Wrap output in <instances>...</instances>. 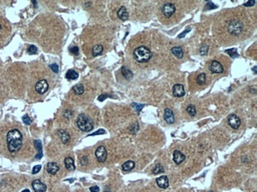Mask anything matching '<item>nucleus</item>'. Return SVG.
Segmentation results:
<instances>
[{
	"label": "nucleus",
	"instance_id": "nucleus-34",
	"mask_svg": "<svg viewBox=\"0 0 257 192\" xmlns=\"http://www.w3.org/2000/svg\"><path fill=\"white\" fill-rule=\"evenodd\" d=\"M73 115V112L71 110H65L64 113H63V116L65 117L67 119H70L71 116Z\"/></svg>",
	"mask_w": 257,
	"mask_h": 192
},
{
	"label": "nucleus",
	"instance_id": "nucleus-46",
	"mask_svg": "<svg viewBox=\"0 0 257 192\" xmlns=\"http://www.w3.org/2000/svg\"><path fill=\"white\" fill-rule=\"evenodd\" d=\"M41 157H42V152H38V154L35 156V158H36V159H39Z\"/></svg>",
	"mask_w": 257,
	"mask_h": 192
},
{
	"label": "nucleus",
	"instance_id": "nucleus-42",
	"mask_svg": "<svg viewBox=\"0 0 257 192\" xmlns=\"http://www.w3.org/2000/svg\"><path fill=\"white\" fill-rule=\"evenodd\" d=\"M189 31H190V28H188L187 30H185V31H184L183 33H181V34H180V35H179V38H183V37H184V36H185V35H186V34H187V33H188V32H189Z\"/></svg>",
	"mask_w": 257,
	"mask_h": 192
},
{
	"label": "nucleus",
	"instance_id": "nucleus-1",
	"mask_svg": "<svg viewBox=\"0 0 257 192\" xmlns=\"http://www.w3.org/2000/svg\"><path fill=\"white\" fill-rule=\"evenodd\" d=\"M6 142L8 150L11 153L18 152L22 147V134L17 129H12L8 131L6 135Z\"/></svg>",
	"mask_w": 257,
	"mask_h": 192
},
{
	"label": "nucleus",
	"instance_id": "nucleus-38",
	"mask_svg": "<svg viewBox=\"0 0 257 192\" xmlns=\"http://www.w3.org/2000/svg\"><path fill=\"white\" fill-rule=\"evenodd\" d=\"M41 169V166L40 165H36V166H34V168L32 169V174H36L40 171Z\"/></svg>",
	"mask_w": 257,
	"mask_h": 192
},
{
	"label": "nucleus",
	"instance_id": "nucleus-44",
	"mask_svg": "<svg viewBox=\"0 0 257 192\" xmlns=\"http://www.w3.org/2000/svg\"><path fill=\"white\" fill-rule=\"evenodd\" d=\"M110 95H107V94H103V95H101L100 97H98V100L100 101H103L104 99H106L107 97H109Z\"/></svg>",
	"mask_w": 257,
	"mask_h": 192
},
{
	"label": "nucleus",
	"instance_id": "nucleus-40",
	"mask_svg": "<svg viewBox=\"0 0 257 192\" xmlns=\"http://www.w3.org/2000/svg\"><path fill=\"white\" fill-rule=\"evenodd\" d=\"M88 156H83V157L82 158V160H80V163H82V165H85L86 163H88Z\"/></svg>",
	"mask_w": 257,
	"mask_h": 192
},
{
	"label": "nucleus",
	"instance_id": "nucleus-15",
	"mask_svg": "<svg viewBox=\"0 0 257 192\" xmlns=\"http://www.w3.org/2000/svg\"><path fill=\"white\" fill-rule=\"evenodd\" d=\"M58 136H59V138H60L61 142L63 143V144H67L68 142H70V135L68 134L67 131L60 129V130H58Z\"/></svg>",
	"mask_w": 257,
	"mask_h": 192
},
{
	"label": "nucleus",
	"instance_id": "nucleus-19",
	"mask_svg": "<svg viewBox=\"0 0 257 192\" xmlns=\"http://www.w3.org/2000/svg\"><path fill=\"white\" fill-rule=\"evenodd\" d=\"M172 53H173V55H174L176 58H178V59L183 58V56H184L183 49H182V47H180V46L173 47L172 48Z\"/></svg>",
	"mask_w": 257,
	"mask_h": 192
},
{
	"label": "nucleus",
	"instance_id": "nucleus-18",
	"mask_svg": "<svg viewBox=\"0 0 257 192\" xmlns=\"http://www.w3.org/2000/svg\"><path fill=\"white\" fill-rule=\"evenodd\" d=\"M64 165L68 171H73L76 169V165H74V160L71 157H67L64 159Z\"/></svg>",
	"mask_w": 257,
	"mask_h": 192
},
{
	"label": "nucleus",
	"instance_id": "nucleus-25",
	"mask_svg": "<svg viewBox=\"0 0 257 192\" xmlns=\"http://www.w3.org/2000/svg\"><path fill=\"white\" fill-rule=\"evenodd\" d=\"M197 84L198 85H204L205 82H206V74L205 73H201L199 74L198 76H197Z\"/></svg>",
	"mask_w": 257,
	"mask_h": 192
},
{
	"label": "nucleus",
	"instance_id": "nucleus-10",
	"mask_svg": "<svg viewBox=\"0 0 257 192\" xmlns=\"http://www.w3.org/2000/svg\"><path fill=\"white\" fill-rule=\"evenodd\" d=\"M32 188L35 192H45L46 191V185L39 179H35L32 181Z\"/></svg>",
	"mask_w": 257,
	"mask_h": 192
},
{
	"label": "nucleus",
	"instance_id": "nucleus-37",
	"mask_svg": "<svg viewBox=\"0 0 257 192\" xmlns=\"http://www.w3.org/2000/svg\"><path fill=\"white\" fill-rule=\"evenodd\" d=\"M49 67H50V69H51L53 72H55V73H57V72H58V66L56 64H50Z\"/></svg>",
	"mask_w": 257,
	"mask_h": 192
},
{
	"label": "nucleus",
	"instance_id": "nucleus-20",
	"mask_svg": "<svg viewBox=\"0 0 257 192\" xmlns=\"http://www.w3.org/2000/svg\"><path fill=\"white\" fill-rule=\"evenodd\" d=\"M135 167V162L132 161V160H128V161H125L124 164L122 165V170L124 172H128Z\"/></svg>",
	"mask_w": 257,
	"mask_h": 192
},
{
	"label": "nucleus",
	"instance_id": "nucleus-14",
	"mask_svg": "<svg viewBox=\"0 0 257 192\" xmlns=\"http://www.w3.org/2000/svg\"><path fill=\"white\" fill-rule=\"evenodd\" d=\"M156 182L160 188L165 189L169 186V179L167 176H160L156 179Z\"/></svg>",
	"mask_w": 257,
	"mask_h": 192
},
{
	"label": "nucleus",
	"instance_id": "nucleus-27",
	"mask_svg": "<svg viewBox=\"0 0 257 192\" xmlns=\"http://www.w3.org/2000/svg\"><path fill=\"white\" fill-rule=\"evenodd\" d=\"M164 172V167L161 164H157L155 168H153V173L154 174H160Z\"/></svg>",
	"mask_w": 257,
	"mask_h": 192
},
{
	"label": "nucleus",
	"instance_id": "nucleus-32",
	"mask_svg": "<svg viewBox=\"0 0 257 192\" xmlns=\"http://www.w3.org/2000/svg\"><path fill=\"white\" fill-rule=\"evenodd\" d=\"M31 122H32V120H31V118L28 115L23 116V123H24L25 125H30Z\"/></svg>",
	"mask_w": 257,
	"mask_h": 192
},
{
	"label": "nucleus",
	"instance_id": "nucleus-24",
	"mask_svg": "<svg viewBox=\"0 0 257 192\" xmlns=\"http://www.w3.org/2000/svg\"><path fill=\"white\" fill-rule=\"evenodd\" d=\"M65 77L70 80H74V79H77V78H79V74H77V72H76L74 70H68L67 72Z\"/></svg>",
	"mask_w": 257,
	"mask_h": 192
},
{
	"label": "nucleus",
	"instance_id": "nucleus-17",
	"mask_svg": "<svg viewBox=\"0 0 257 192\" xmlns=\"http://www.w3.org/2000/svg\"><path fill=\"white\" fill-rule=\"evenodd\" d=\"M118 17H119L121 20H122V21L128 20V12L127 8H125V6H122V7L118 10Z\"/></svg>",
	"mask_w": 257,
	"mask_h": 192
},
{
	"label": "nucleus",
	"instance_id": "nucleus-35",
	"mask_svg": "<svg viewBox=\"0 0 257 192\" xmlns=\"http://www.w3.org/2000/svg\"><path fill=\"white\" fill-rule=\"evenodd\" d=\"M145 105L144 104H140V105H138V104H136V103H133V107L134 108H136V110H137V112H141V110H142V108L144 107Z\"/></svg>",
	"mask_w": 257,
	"mask_h": 192
},
{
	"label": "nucleus",
	"instance_id": "nucleus-43",
	"mask_svg": "<svg viewBox=\"0 0 257 192\" xmlns=\"http://www.w3.org/2000/svg\"><path fill=\"white\" fill-rule=\"evenodd\" d=\"M254 4H255V1L245 2V3H244V6H246V7H248V6H253Z\"/></svg>",
	"mask_w": 257,
	"mask_h": 192
},
{
	"label": "nucleus",
	"instance_id": "nucleus-12",
	"mask_svg": "<svg viewBox=\"0 0 257 192\" xmlns=\"http://www.w3.org/2000/svg\"><path fill=\"white\" fill-rule=\"evenodd\" d=\"M173 94L176 97H183L185 95V88L182 84H176L173 87Z\"/></svg>",
	"mask_w": 257,
	"mask_h": 192
},
{
	"label": "nucleus",
	"instance_id": "nucleus-47",
	"mask_svg": "<svg viewBox=\"0 0 257 192\" xmlns=\"http://www.w3.org/2000/svg\"><path fill=\"white\" fill-rule=\"evenodd\" d=\"M21 192H30V190H29V189H24V190H22Z\"/></svg>",
	"mask_w": 257,
	"mask_h": 192
},
{
	"label": "nucleus",
	"instance_id": "nucleus-13",
	"mask_svg": "<svg viewBox=\"0 0 257 192\" xmlns=\"http://www.w3.org/2000/svg\"><path fill=\"white\" fill-rule=\"evenodd\" d=\"M58 170H59V165L57 163H55V162H49V163H47L46 171L49 174L54 175V174H56L58 172Z\"/></svg>",
	"mask_w": 257,
	"mask_h": 192
},
{
	"label": "nucleus",
	"instance_id": "nucleus-23",
	"mask_svg": "<svg viewBox=\"0 0 257 192\" xmlns=\"http://www.w3.org/2000/svg\"><path fill=\"white\" fill-rule=\"evenodd\" d=\"M73 90L76 95H82L83 94V92H85V87H83V85H82V84H77V85L73 86Z\"/></svg>",
	"mask_w": 257,
	"mask_h": 192
},
{
	"label": "nucleus",
	"instance_id": "nucleus-7",
	"mask_svg": "<svg viewBox=\"0 0 257 192\" xmlns=\"http://www.w3.org/2000/svg\"><path fill=\"white\" fill-rule=\"evenodd\" d=\"M47 89H48V82L45 79H41L39 81H37V83L35 84V90L39 94L45 93L47 91Z\"/></svg>",
	"mask_w": 257,
	"mask_h": 192
},
{
	"label": "nucleus",
	"instance_id": "nucleus-36",
	"mask_svg": "<svg viewBox=\"0 0 257 192\" xmlns=\"http://www.w3.org/2000/svg\"><path fill=\"white\" fill-rule=\"evenodd\" d=\"M104 133H106V131H104V129H100V130H98V131H95V132H94V133L89 134V136H95V135H98V134H104Z\"/></svg>",
	"mask_w": 257,
	"mask_h": 192
},
{
	"label": "nucleus",
	"instance_id": "nucleus-29",
	"mask_svg": "<svg viewBox=\"0 0 257 192\" xmlns=\"http://www.w3.org/2000/svg\"><path fill=\"white\" fill-rule=\"evenodd\" d=\"M128 130H130L131 133H133V134L137 133V132L139 131V124H138V123H134V124L130 127Z\"/></svg>",
	"mask_w": 257,
	"mask_h": 192
},
{
	"label": "nucleus",
	"instance_id": "nucleus-49",
	"mask_svg": "<svg viewBox=\"0 0 257 192\" xmlns=\"http://www.w3.org/2000/svg\"><path fill=\"white\" fill-rule=\"evenodd\" d=\"M104 192H110V191H104Z\"/></svg>",
	"mask_w": 257,
	"mask_h": 192
},
{
	"label": "nucleus",
	"instance_id": "nucleus-8",
	"mask_svg": "<svg viewBox=\"0 0 257 192\" xmlns=\"http://www.w3.org/2000/svg\"><path fill=\"white\" fill-rule=\"evenodd\" d=\"M162 11H163V13L166 17H171L172 15L175 13L176 6H175V4H173V3H170V2L166 3V4H164V6H163Z\"/></svg>",
	"mask_w": 257,
	"mask_h": 192
},
{
	"label": "nucleus",
	"instance_id": "nucleus-26",
	"mask_svg": "<svg viewBox=\"0 0 257 192\" xmlns=\"http://www.w3.org/2000/svg\"><path fill=\"white\" fill-rule=\"evenodd\" d=\"M187 112H188V114H189L190 116L194 117L197 114L196 107L194 106V105H189V106L187 107Z\"/></svg>",
	"mask_w": 257,
	"mask_h": 192
},
{
	"label": "nucleus",
	"instance_id": "nucleus-9",
	"mask_svg": "<svg viewBox=\"0 0 257 192\" xmlns=\"http://www.w3.org/2000/svg\"><path fill=\"white\" fill-rule=\"evenodd\" d=\"M209 69H210V71L212 73H222L224 71L222 64H221L219 61H217V60H213V61L210 63Z\"/></svg>",
	"mask_w": 257,
	"mask_h": 192
},
{
	"label": "nucleus",
	"instance_id": "nucleus-30",
	"mask_svg": "<svg viewBox=\"0 0 257 192\" xmlns=\"http://www.w3.org/2000/svg\"><path fill=\"white\" fill-rule=\"evenodd\" d=\"M226 53H227V54H229V55L231 56L232 58H233V57H234V58H235V57H237V56H238V54H237V50H236L235 48H234V49H233V48H232V49H228V50H226Z\"/></svg>",
	"mask_w": 257,
	"mask_h": 192
},
{
	"label": "nucleus",
	"instance_id": "nucleus-50",
	"mask_svg": "<svg viewBox=\"0 0 257 192\" xmlns=\"http://www.w3.org/2000/svg\"><path fill=\"white\" fill-rule=\"evenodd\" d=\"M209 192H213V191H209Z\"/></svg>",
	"mask_w": 257,
	"mask_h": 192
},
{
	"label": "nucleus",
	"instance_id": "nucleus-4",
	"mask_svg": "<svg viewBox=\"0 0 257 192\" xmlns=\"http://www.w3.org/2000/svg\"><path fill=\"white\" fill-rule=\"evenodd\" d=\"M227 30L231 35L238 36L241 34L243 30V24L239 20H230L227 24Z\"/></svg>",
	"mask_w": 257,
	"mask_h": 192
},
{
	"label": "nucleus",
	"instance_id": "nucleus-22",
	"mask_svg": "<svg viewBox=\"0 0 257 192\" xmlns=\"http://www.w3.org/2000/svg\"><path fill=\"white\" fill-rule=\"evenodd\" d=\"M104 51V47L103 45H95V46L92 48V56H98L100 55V54H101V52Z\"/></svg>",
	"mask_w": 257,
	"mask_h": 192
},
{
	"label": "nucleus",
	"instance_id": "nucleus-33",
	"mask_svg": "<svg viewBox=\"0 0 257 192\" xmlns=\"http://www.w3.org/2000/svg\"><path fill=\"white\" fill-rule=\"evenodd\" d=\"M27 51H28L29 54H36L37 53V48L35 46H33V45H31V46L28 47Z\"/></svg>",
	"mask_w": 257,
	"mask_h": 192
},
{
	"label": "nucleus",
	"instance_id": "nucleus-39",
	"mask_svg": "<svg viewBox=\"0 0 257 192\" xmlns=\"http://www.w3.org/2000/svg\"><path fill=\"white\" fill-rule=\"evenodd\" d=\"M70 52L73 54H76V55H77V54H79V47H76V46L71 47L70 48Z\"/></svg>",
	"mask_w": 257,
	"mask_h": 192
},
{
	"label": "nucleus",
	"instance_id": "nucleus-2",
	"mask_svg": "<svg viewBox=\"0 0 257 192\" xmlns=\"http://www.w3.org/2000/svg\"><path fill=\"white\" fill-rule=\"evenodd\" d=\"M134 58L140 63H146L150 61L152 58V52L148 47L139 46L134 50Z\"/></svg>",
	"mask_w": 257,
	"mask_h": 192
},
{
	"label": "nucleus",
	"instance_id": "nucleus-16",
	"mask_svg": "<svg viewBox=\"0 0 257 192\" xmlns=\"http://www.w3.org/2000/svg\"><path fill=\"white\" fill-rule=\"evenodd\" d=\"M173 160H174L176 164H181L182 162L185 160V155L182 152L176 150V151H174V153H173Z\"/></svg>",
	"mask_w": 257,
	"mask_h": 192
},
{
	"label": "nucleus",
	"instance_id": "nucleus-6",
	"mask_svg": "<svg viewBox=\"0 0 257 192\" xmlns=\"http://www.w3.org/2000/svg\"><path fill=\"white\" fill-rule=\"evenodd\" d=\"M227 122H228L230 127H232L233 129L239 128V126L241 124L240 118H239L237 115H235V114H230L228 116V118H227Z\"/></svg>",
	"mask_w": 257,
	"mask_h": 192
},
{
	"label": "nucleus",
	"instance_id": "nucleus-48",
	"mask_svg": "<svg viewBox=\"0 0 257 192\" xmlns=\"http://www.w3.org/2000/svg\"><path fill=\"white\" fill-rule=\"evenodd\" d=\"M0 30H1V25H0Z\"/></svg>",
	"mask_w": 257,
	"mask_h": 192
},
{
	"label": "nucleus",
	"instance_id": "nucleus-21",
	"mask_svg": "<svg viewBox=\"0 0 257 192\" xmlns=\"http://www.w3.org/2000/svg\"><path fill=\"white\" fill-rule=\"evenodd\" d=\"M121 72H122V76H124L127 80H131L133 78V72L131 71L130 69H128L125 67H122Z\"/></svg>",
	"mask_w": 257,
	"mask_h": 192
},
{
	"label": "nucleus",
	"instance_id": "nucleus-11",
	"mask_svg": "<svg viewBox=\"0 0 257 192\" xmlns=\"http://www.w3.org/2000/svg\"><path fill=\"white\" fill-rule=\"evenodd\" d=\"M164 119L166 120V122L168 124H173L175 122V116H174V112H173L172 109L170 108H166L165 112H164Z\"/></svg>",
	"mask_w": 257,
	"mask_h": 192
},
{
	"label": "nucleus",
	"instance_id": "nucleus-31",
	"mask_svg": "<svg viewBox=\"0 0 257 192\" xmlns=\"http://www.w3.org/2000/svg\"><path fill=\"white\" fill-rule=\"evenodd\" d=\"M34 146H35V148L38 150V152H42V145H41V142L39 140L34 141Z\"/></svg>",
	"mask_w": 257,
	"mask_h": 192
},
{
	"label": "nucleus",
	"instance_id": "nucleus-41",
	"mask_svg": "<svg viewBox=\"0 0 257 192\" xmlns=\"http://www.w3.org/2000/svg\"><path fill=\"white\" fill-rule=\"evenodd\" d=\"M89 191L91 192H98L100 191V188H98V186H91V187L89 188Z\"/></svg>",
	"mask_w": 257,
	"mask_h": 192
},
{
	"label": "nucleus",
	"instance_id": "nucleus-45",
	"mask_svg": "<svg viewBox=\"0 0 257 192\" xmlns=\"http://www.w3.org/2000/svg\"><path fill=\"white\" fill-rule=\"evenodd\" d=\"M207 6L208 7H211L210 9H214V8H216V5H214L213 3L212 2H209V3H207Z\"/></svg>",
	"mask_w": 257,
	"mask_h": 192
},
{
	"label": "nucleus",
	"instance_id": "nucleus-5",
	"mask_svg": "<svg viewBox=\"0 0 257 192\" xmlns=\"http://www.w3.org/2000/svg\"><path fill=\"white\" fill-rule=\"evenodd\" d=\"M95 157H97L98 162H104L107 158V149L104 146H100L98 147L97 150H95Z\"/></svg>",
	"mask_w": 257,
	"mask_h": 192
},
{
	"label": "nucleus",
	"instance_id": "nucleus-3",
	"mask_svg": "<svg viewBox=\"0 0 257 192\" xmlns=\"http://www.w3.org/2000/svg\"><path fill=\"white\" fill-rule=\"evenodd\" d=\"M76 126L80 131L89 132L94 129V121L85 114H79L76 118Z\"/></svg>",
	"mask_w": 257,
	"mask_h": 192
},
{
	"label": "nucleus",
	"instance_id": "nucleus-28",
	"mask_svg": "<svg viewBox=\"0 0 257 192\" xmlns=\"http://www.w3.org/2000/svg\"><path fill=\"white\" fill-rule=\"evenodd\" d=\"M208 50H209V47H208V45H202L201 47H200V50H199V52H200V54H201V55H203V56H205V55H207V53H208Z\"/></svg>",
	"mask_w": 257,
	"mask_h": 192
}]
</instances>
